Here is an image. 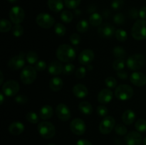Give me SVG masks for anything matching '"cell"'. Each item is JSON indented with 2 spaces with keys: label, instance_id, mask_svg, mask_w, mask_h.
Listing matches in <instances>:
<instances>
[{
  "label": "cell",
  "instance_id": "6da1fadb",
  "mask_svg": "<svg viewBox=\"0 0 146 145\" xmlns=\"http://www.w3.org/2000/svg\"><path fill=\"white\" fill-rule=\"evenodd\" d=\"M57 58L61 62H72L76 58V51L68 44H61L58 47L56 52Z\"/></svg>",
  "mask_w": 146,
  "mask_h": 145
},
{
  "label": "cell",
  "instance_id": "7a4b0ae2",
  "mask_svg": "<svg viewBox=\"0 0 146 145\" xmlns=\"http://www.w3.org/2000/svg\"><path fill=\"white\" fill-rule=\"evenodd\" d=\"M131 34L134 39L142 41L146 39V21L144 19L138 20L133 25Z\"/></svg>",
  "mask_w": 146,
  "mask_h": 145
},
{
  "label": "cell",
  "instance_id": "3957f363",
  "mask_svg": "<svg viewBox=\"0 0 146 145\" xmlns=\"http://www.w3.org/2000/svg\"><path fill=\"white\" fill-rule=\"evenodd\" d=\"M37 129L39 134L46 139L53 138L56 134V128L54 125L51 122L47 121L40 122L37 127Z\"/></svg>",
  "mask_w": 146,
  "mask_h": 145
},
{
  "label": "cell",
  "instance_id": "277c9868",
  "mask_svg": "<svg viewBox=\"0 0 146 145\" xmlns=\"http://www.w3.org/2000/svg\"><path fill=\"white\" fill-rule=\"evenodd\" d=\"M36 75L37 73L36 68L31 65H28L23 68L21 72L20 78L23 83L25 85H30L34 82L36 78Z\"/></svg>",
  "mask_w": 146,
  "mask_h": 145
},
{
  "label": "cell",
  "instance_id": "5b68a950",
  "mask_svg": "<svg viewBox=\"0 0 146 145\" xmlns=\"http://www.w3.org/2000/svg\"><path fill=\"white\" fill-rule=\"evenodd\" d=\"M145 62V57L142 54H133L127 59L126 65L130 70L138 71L144 65Z\"/></svg>",
  "mask_w": 146,
  "mask_h": 145
},
{
  "label": "cell",
  "instance_id": "8992f818",
  "mask_svg": "<svg viewBox=\"0 0 146 145\" xmlns=\"http://www.w3.org/2000/svg\"><path fill=\"white\" fill-rule=\"evenodd\" d=\"M133 95V89L128 85H120L115 90V96L121 101L131 99Z\"/></svg>",
  "mask_w": 146,
  "mask_h": 145
},
{
  "label": "cell",
  "instance_id": "52a82bcc",
  "mask_svg": "<svg viewBox=\"0 0 146 145\" xmlns=\"http://www.w3.org/2000/svg\"><path fill=\"white\" fill-rule=\"evenodd\" d=\"M20 86L18 82L14 80H9L2 85V92L7 97L15 96L19 91Z\"/></svg>",
  "mask_w": 146,
  "mask_h": 145
},
{
  "label": "cell",
  "instance_id": "ba28073f",
  "mask_svg": "<svg viewBox=\"0 0 146 145\" xmlns=\"http://www.w3.org/2000/svg\"><path fill=\"white\" fill-rule=\"evenodd\" d=\"M36 21L40 27L48 29L54 26L55 19L50 14H46V13H41L37 15Z\"/></svg>",
  "mask_w": 146,
  "mask_h": 145
},
{
  "label": "cell",
  "instance_id": "9c48e42d",
  "mask_svg": "<svg viewBox=\"0 0 146 145\" xmlns=\"http://www.w3.org/2000/svg\"><path fill=\"white\" fill-rule=\"evenodd\" d=\"M115 120L112 116H107L102 119L99 125V130L103 134H108L113 129Z\"/></svg>",
  "mask_w": 146,
  "mask_h": 145
},
{
  "label": "cell",
  "instance_id": "30bf717a",
  "mask_svg": "<svg viewBox=\"0 0 146 145\" xmlns=\"http://www.w3.org/2000/svg\"><path fill=\"white\" fill-rule=\"evenodd\" d=\"M25 13L21 7L16 6L12 7L9 11V18L15 24H20L24 19Z\"/></svg>",
  "mask_w": 146,
  "mask_h": 145
},
{
  "label": "cell",
  "instance_id": "8fae6325",
  "mask_svg": "<svg viewBox=\"0 0 146 145\" xmlns=\"http://www.w3.org/2000/svg\"><path fill=\"white\" fill-rule=\"evenodd\" d=\"M70 129L76 135H82L86 130V126L84 120L80 118H75L70 123Z\"/></svg>",
  "mask_w": 146,
  "mask_h": 145
},
{
  "label": "cell",
  "instance_id": "7c38bea8",
  "mask_svg": "<svg viewBox=\"0 0 146 145\" xmlns=\"http://www.w3.org/2000/svg\"><path fill=\"white\" fill-rule=\"evenodd\" d=\"M25 54L21 52L19 55L12 57L8 61V67L12 70H19L23 68L25 64Z\"/></svg>",
  "mask_w": 146,
  "mask_h": 145
},
{
  "label": "cell",
  "instance_id": "4fadbf2b",
  "mask_svg": "<svg viewBox=\"0 0 146 145\" xmlns=\"http://www.w3.org/2000/svg\"><path fill=\"white\" fill-rule=\"evenodd\" d=\"M115 30L113 26L108 23H104L98 28V34L102 38H109L115 35Z\"/></svg>",
  "mask_w": 146,
  "mask_h": 145
},
{
  "label": "cell",
  "instance_id": "5bb4252c",
  "mask_svg": "<svg viewBox=\"0 0 146 145\" xmlns=\"http://www.w3.org/2000/svg\"><path fill=\"white\" fill-rule=\"evenodd\" d=\"M56 113L58 119L64 122L69 120L71 117V110L64 103H60L57 105Z\"/></svg>",
  "mask_w": 146,
  "mask_h": 145
},
{
  "label": "cell",
  "instance_id": "9a60e30c",
  "mask_svg": "<svg viewBox=\"0 0 146 145\" xmlns=\"http://www.w3.org/2000/svg\"><path fill=\"white\" fill-rule=\"evenodd\" d=\"M125 141L127 145H141L143 138L139 132L132 131L125 136Z\"/></svg>",
  "mask_w": 146,
  "mask_h": 145
},
{
  "label": "cell",
  "instance_id": "2e32d148",
  "mask_svg": "<svg viewBox=\"0 0 146 145\" xmlns=\"http://www.w3.org/2000/svg\"><path fill=\"white\" fill-rule=\"evenodd\" d=\"M94 58V53L91 49H84L78 55V61L82 65H88Z\"/></svg>",
  "mask_w": 146,
  "mask_h": 145
},
{
  "label": "cell",
  "instance_id": "e0dca14e",
  "mask_svg": "<svg viewBox=\"0 0 146 145\" xmlns=\"http://www.w3.org/2000/svg\"><path fill=\"white\" fill-rule=\"evenodd\" d=\"M130 80L134 85L142 87L146 84V76L143 72H134L131 75Z\"/></svg>",
  "mask_w": 146,
  "mask_h": 145
},
{
  "label": "cell",
  "instance_id": "ac0fdd59",
  "mask_svg": "<svg viewBox=\"0 0 146 145\" xmlns=\"http://www.w3.org/2000/svg\"><path fill=\"white\" fill-rule=\"evenodd\" d=\"M113 93L108 88L101 90L98 95V101L101 104H108L112 100Z\"/></svg>",
  "mask_w": 146,
  "mask_h": 145
},
{
  "label": "cell",
  "instance_id": "d6986e66",
  "mask_svg": "<svg viewBox=\"0 0 146 145\" xmlns=\"http://www.w3.org/2000/svg\"><path fill=\"white\" fill-rule=\"evenodd\" d=\"M48 71L51 75H61L64 71L62 64L57 61H53L49 63L48 66Z\"/></svg>",
  "mask_w": 146,
  "mask_h": 145
},
{
  "label": "cell",
  "instance_id": "ffe728a7",
  "mask_svg": "<svg viewBox=\"0 0 146 145\" xmlns=\"http://www.w3.org/2000/svg\"><path fill=\"white\" fill-rule=\"evenodd\" d=\"M73 93L78 98H84L88 95V91L86 87L83 84L78 83L73 88Z\"/></svg>",
  "mask_w": 146,
  "mask_h": 145
},
{
  "label": "cell",
  "instance_id": "44dd1931",
  "mask_svg": "<svg viewBox=\"0 0 146 145\" xmlns=\"http://www.w3.org/2000/svg\"><path fill=\"white\" fill-rule=\"evenodd\" d=\"M9 131L13 135H19L24 131V125L20 122H14L9 127Z\"/></svg>",
  "mask_w": 146,
  "mask_h": 145
},
{
  "label": "cell",
  "instance_id": "7402d4cb",
  "mask_svg": "<svg viewBox=\"0 0 146 145\" xmlns=\"http://www.w3.org/2000/svg\"><path fill=\"white\" fill-rule=\"evenodd\" d=\"M53 108L48 105H44L39 110V117L42 119H49L53 116Z\"/></svg>",
  "mask_w": 146,
  "mask_h": 145
},
{
  "label": "cell",
  "instance_id": "603a6c76",
  "mask_svg": "<svg viewBox=\"0 0 146 145\" xmlns=\"http://www.w3.org/2000/svg\"><path fill=\"white\" fill-rule=\"evenodd\" d=\"M63 85H64V82L59 77H54L50 80L49 87L51 90L54 92L61 90V88H63Z\"/></svg>",
  "mask_w": 146,
  "mask_h": 145
},
{
  "label": "cell",
  "instance_id": "cb8c5ba5",
  "mask_svg": "<svg viewBox=\"0 0 146 145\" xmlns=\"http://www.w3.org/2000/svg\"><path fill=\"white\" fill-rule=\"evenodd\" d=\"M135 119V114L131 109H127L123 113L122 121L124 124L127 125H130L133 123Z\"/></svg>",
  "mask_w": 146,
  "mask_h": 145
},
{
  "label": "cell",
  "instance_id": "d4e9b609",
  "mask_svg": "<svg viewBox=\"0 0 146 145\" xmlns=\"http://www.w3.org/2000/svg\"><path fill=\"white\" fill-rule=\"evenodd\" d=\"M48 7L54 12H59L64 8L62 0H48Z\"/></svg>",
  "mask_w": 146,
  "mask_h": 145
},
{
  "label": "cell",
  "instance_id": "484cf974",
  "mask_svg": "<svg viewBox=\"0 0 146 145\" xmlns=\"http://www.w3.org/2000/svg\"><path fill=\"white\" fill-rule=\"evenodd\" d=\"M79 110L84 115H91L93 112L92 105L87 101H82L78 105Z\"/></svg>",
  "mask_w": 146,
  "mask_h": 145
},
{
  "label": "cell",
  "instance_id": "4316f807",
  "mask_svg": "<svg viewBox=\"0 0 146 145\" xmlns=\"http://www.w3.org/2000/svg\"><path fill=\"white\" fill-rule=\"evenodd\" d=\"M103 18L98 13H94L89 17V22L93 26H99L102 24Z\"/></svg>",
  "mask_w": 146,
  "mask_h": 145
},
{
  "label": "cell",
  "instance_id": "83f0119b",
  "mask_svg": "<svg viewBox=\"0 0 146 145\" xmlns=\"http://www.w3.org/2000/svg\"><path fill=\"white\" fill-rule=\"evenodd\" d=\"M11 28H13L12 26H11V23L9 20L5 19V18H3V19L1 20V22H0V31L1 33L9 32L11 29Z\"/></svg>",
  "mask_w": 146,
  "mask_h": 145
},
{
  "label": "cell",
  "instance_id": "f1b7e54d",
  "mask_svg": "<svg viewBox=\"0 0 146 145\" xmlns=\"http://www.w3.org/2000/svg\"><path fill=\"white\" fill-rule=\"evenodd\" d=\"M89 27V24H88V21L86 20H81V21H78V24L76 25V29L79 33H86Z\"/></svg>",
  "mask_w": 146,
  "mask_h": 145
},
{
  "label": "cell",
  "instance_id": "f546056e",
  "mask_svg": "<svg viewBox=\"0 0 146 145\" xmlns=\"http://www.w3.org/2000/svg\"><path fill=\"white\" fill-rule=\"evenodd\" d=\"M113 54L115 58L123 59L126 55V52L121 46H116L113 49Z\"/></svg>",
  "mask_w": 146,
  "mask_h": 145
},
{
  "label": "cell",
  "instance_id": "4dcf8cb0",
  "mask_svg": "<svg viewBox=\"0 0 146 145\" xmlns=\"http://www.w3.org/2000/svg\"><path fill=\"white\" fill-rule=\"evenodd\" d=\"M38 54L34 51H31L26 55V59L29 64H34L38 61Z\"/></svg>",
  "mask_w": 146,
  "mask_h": 145
},
{
  "label": "cell",
  "instance_id": "1f68e13d",
  "mask_svg": "<svg viewBox=\"0 0 146 145\" xmlns=\"http://www.w3.org/2000/svg\"><path fill=\"white\" fill-rule=\"evenodd\" d=\"M115 37L118 41L121 42H124L128 38L127 32L123 29H117L115 33Z\"/></svg>",
  "mask_w": 146,
  "mask_h": 145
},
{
  "label": "cell",
  "instance_id": "d6a6232c",
  "mask_svg": "<svg viewBox=\"0 0 146 145\" xmlns=\"http://www.w3.org/2000/svg\"><path fill=\"white\" fill-rule=\"evenodd\" d=\"M61 18L64 22L70 23L72 21L73 18H74V15H73V14L70 11L64 10V11L61 12Z\"/></svg>",
  "mask_w": 146,
  "mask_h": 145
},
{
  "label": "cell",
  "instance_id": "836d02e7",
  "mask_svg": "<svg viewBox=\"0 0 146 145\" xmlns=\"http://www.w3.org/2000/svg\"><path fill=\"white\" fill-rule=\"evenodd\" d=\"M135 128L138 132H146V120L144 119H139L135 124Z\"/></svg>",
  "mask_w": 146,
  "mask_h": 145
},
{
  "label": "cell",
  "instance_id": "e575fe53",
  "mask_svg": "<svg viewBox=\"0 0 146 145\" xmlns=\"http://www.w3.org/2000/svg\"><path fill=\"white\" fill-rule=\"evenodd\" d=\"M54 31L56 35L59 36H63L66 33V28L62 24L57 23L54 26Z\"/></svg>",
  "mask_w": 146,
  "mask_h": 145
},
{
  "label": "cell",
  "instance_id": "d590c367",
  "mask_svg": "<svg viewBox=\"0 0 146 145\" xmlns=\"http://www.w3.org/2000/svg\"><path fill=\"white\" fill-rule=\"evenodd\" d=\"M125 63L123 58H117L115 61H113V68L117 71H121L123 70L124 67H125Z\"/></svg>",
  "mask_w": 146,
  "mask_h": 145
},
{
  "label": "cell",
  "instance_id": "8d00e7d4",
  "mask_svg": "<svg viewBox=\"0 0 146 145\" xmlns=\"http://www.w3.org/2000/svg\"><path fill=\"white\" fill-rule=\"evenodd\" d=\"M26 118H27V121L29 122L31 124H36L38 123L39 121V117L37 115L36 113L34 112H29L26 115Z\"/></svg>",
  "mask_w": 146,
  "mask_h": 145
},
{
  "label": "cell",
  "instance_id": "74e56055",
  "mask_svg": "<svg viewBox=\"0 0 146 145\" xmlns=\"http://www.w3.org/2000/svg\"><path fill=\"white\" fill-rule=\"evenodd\" d=\"M12 34L14 36L20 37L24 34V28L20 24H15L12 28Z\"/></svg>",
  "mask_w": 146,
  "mask_h": 145
},
{
  "label": "cell",
  "instance_id": "f35d334b",
  "mask_svg": "<svg viewBox=\"0 0 146 145\" xmlns=\"http://www.w3.org/2000/svg\"><path fill=\"white\" fill-rule=\"evenodd\" d=\"M81 1V0H64V4L67 8L74 9L78 7Z\"/></svg>",
  "mask_w": 146,
  "mask_h": 145
},
{
  "label": "cell",
  "instance_id": "ab89813d",
  "mask_svg": "<svg viewBox=\"0 0 146 145\" xmlns=\"http://www.w3.org/2000/svg\"><path fill=\"white\" fill-rule=\"evenodd\" d=\"M105 84L108 88H115L117 85V81L113 77H108L105 80Z\"/></svg>",
  "mask_w": 146,
  "mask_h": 145
},
{
  "label": "cell",
  "instance_id": "60d3db41",
  "mask_svg": "<svg viewBox=\"0 0 146 145\" xmlns=\"http://www.w3.org/2000/svg\"><path fill=\"white\" fill-rule=\"evenodd\" d=\"M74 70H75V65L74 64L68 63L66 65L64 66V71H63V73L64 75H71L74 72Z\"/></svg>",
  "mask_w": 146,
  "mask_h": 145
},
{
  "label": "cell",
  "instance_id": "b9f144b4",
  "mask_svg": "<svg viewBox=\"0 0 146 145\" xmlns=\"http://www.w3.org/2000/svg\"><path fill=\"white\" fill-rule=\"evenodd\" d=\"M115 132L118 135H125L127 133V128L122 124H118L115 127Z\"/></svg>",
  "mask_w": 146,
  "mask_h": 145
},
{
  "label": "cell",
  "instance_id": "7bdbcfd3",
  "mask_svg": "<svg viewBox=\"0 0 146 145\" xmlns=\"http://www.w3.org/2000/svg\"><path fill=\"white\" fill-rule=\"evenodd\" d=\"M113 21L115 24H118V25H121L125 22V16L122 13H118L114 16Z\"/></svg>",
  "mask_w": 146,
  "mask_h": 145
},
{
  "label": "cell",
  "instance_id": "ee69618b",
  "mask_svg": "<svg viewBox=\"0 0 146 145\" xmlns=\"http://www.w3.org/2000/svg\"><path fill=\"white\" fill-rule=\"evenodd\" d=\"M86 74V68L84 67H79L75 72V75L78 79H83Z\"/></svg>",
  "mask_w": 146,
  "mask_h": 145
},
{
  "label": "cell",
  "instance_id": "f6af8a7d",
  "mask_svg": "<svg viewBox=\"0 0 146 145\" xmlns=\"http://www.w3.org/2000/svg\"><path fill=\"white\" fill-rule=\"evenodd\" d=\"M70 41H71L73 45H78L79 43L81 42V36H80L79 34H76V33H74L70 36Z\"/></svg>",
  "mask_w": 146,
  "mask_h": 145
},
{
  "label": "cell",
  "instance_id": "bcb514c9",
  "mask_svg": "<svg viewBox=\"0 0 146 145\" xmlns=\"http://www.w3.org/2000/svg\"><path fill=\"white\" fill-rule=\"evenodd\" d=\"M124 4L123 0H113L111 3V7L114 10H118L123 7Z\"/></svg>",
  "mask_w": 146,
  "mask_h": 145
},
{
  "label": "cell",
  "instance_id": "7dc6e473",
  "mask_svg": "<svg viewBox=\"0 0 146 145\" xmlns=\"http://www.w3.org/2000/svg\"><path fill=\"white\" fill-rule=\"evenodd\" d=\"M47 65L46 63V62L43 60H41V61H38L35 64V67L34 68H36V70L38 71H43L46 68Z\"/></svg>",
  "mask_w": 146,
  "mask_h": 145
},
{
  "label": "cell",
  "instance_id": "c3c4849f",
  "mask_svg": "<svg viewBox=\"0 0 146 145\" xmlns=\"http://www.w3.org/2000/svg\"><path fill=\"white\" fill-rule=\"evenodd\" d=\"M108 109L104 105H99L97 107V113L100 115L101 117H105L106 115L108 114Z\"/></svg>",
  "mask_w": 146,
  "mask_h": 145
},
{
  "label": "cell",
  "instance_id": "681fc988",
  "mask_svg": "<svg viewBox=\"0 0 146 145\" xmlns=\"http://www.w3.org/2000/svg\"><path fill=\"white\" fill-rule=\"evenodd\" d=\"M15 101L19 104H25L27 102V98L24 95H18L16 96Z\"/></svg>",
  "mask_w": 146,
  "mask_h": 145
},
{
  "label": "cell",
  "instance_id": "f907efd6",
  "mask_svg": "<svg viewBox=\"0 0 146 145\" xmlns=\"http://www.w3.org/2000/svg\"><path fill=\"white\" fill-rule=\"evenodd\" d=\"M117 75L119 78L122 80H126L128 78V72L126 71H123V70H121V71H119L117 72Z\"/></svg>",
  "mask_w": 146,
  "mask_h": 145
},
{
  "label": "cell",
  "instance_id": "816d5d0a",
  "mask_svg": "<svg viewBox=\"0 0 146 145\" xmlns=\"http://www.w3.org/2000/svg\"><path fill=\"white\" fill-rule=\"evenodd\" d=\"M130 16L132 17L133 18H136L139 16V12L138 11V9L135 8H132L129 11Z\"/></svg>",
  "mask_w": 146,
  "mask_h": 145
},
{
  "label": "cell",
  "instance_id": "f5cc1de1",
  "mask_svg": "<svg viewBox=\"0 0 146 145\" xmlns=\"http://www.w3.org/2000/svg\"><path fill=\"white\" fill-rule=\"evenodd\" d=\"M139 16L142 19H146V7H143L140 9L139 11Z\"/></svg>",
  "mask_w": 146,
  "mask_h": 145
},
{
  "label": "cell",
  "instance_id": "db71d44e",
  "mask_svg": "<svg viewBox=\"0 0 146 145\" xmlns=\"http://www.w3.org/2000/svg\"><path fill=\"white\" fill-rule=\"evenodd\" d=\"M76 145H93L90 141L87 139H79L76 142Z\"/></svg>",
  "mask_w": 146,
  "mask_h": 145
},
{
  "label": "cell",
  "instance_id": "11a10c76",
  "mask_svg": "<svg viewBox=\"0 0 146 145\" xmlns=\"http://www.w3.org/2000/svg\"><path fill=\"white\" fill-rule=\"evenodd\" d=\"M4 94L3 93V92H1V93H0V104H1V105H2L3 102H4Z\"/></svg>",
  "mask_w": 146,
  "mask_h": 145
},
{
  "label": "cell",
  "instance_id": "9f6ffc18",
  "mask_svg": "<svg viewBox=\"0 0 146 145\" xmlns=\"http://www.w3.org/2000/svg\"><path fill=\"white\" fill-rule=\"evenodd\" d=\"M0 75H1V80H0V84L2 85L3 81H4V75H3L2 71H0Z\"/></svg>",
  "mask_w": 146,
  "mask_h": 145
},
{
  "label": "cell",
  "instance_id": "6f0895ef",
  "mask_svg": "<svg viewBox=\"0 0 146 145\" xmlns=\"http://www.w3.org/2000/svg\"><path fill=\"white\" fill-rule=\"evenodd\" d=\"M86 69L88 70V71H91V70L93 69V66H92V65H87Z\"/></svg>",
  "mask_w": 146,
  "mask_h": 145
},
{
  "label": "cell",
  "instance_id": "680465c9",
  "mask_svg": "<svg viewBox=\"0 0 146 145\" xmlns=\"http://www.w3.org/2000/svg\"><path fill=\"white\" fill-rule=\"evenodd\" d=\"M8 1H9L10 3H14V2H16V1H18V0H8Z\"/></svg>",
  "mask_w": 146,
  "mask_h": 145
},
{
  "label": "cell",
  "instance_id": "91938a15",
  "mask_svg": "<svg viewBox=\"0 0 146 145\" xmlns=\"http://www.w3.org/2000/svg\"><path fill=\"white\" fill-rule=\"evenodd\" d=\"M143 144L144 145H146V137L143 139Z\"/></svg>",
  "mask_w": 146,
  "mask_h": 145
},
{
  "label": "cell",
  "instance_id": "94428289",
  "mask_svg": "<svg viewBox=\"0 0 146 145\" xmlns=\"http://www.w3.org/2000/svg\"><path fill=\"white\" fill-rule=\"evenodd\" d=\"M47 145H56V144H48Z\"/></svg>",
  "mask_w": 146,
  "mask_h": 145
}]
</instances>
